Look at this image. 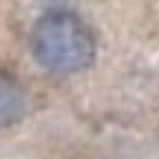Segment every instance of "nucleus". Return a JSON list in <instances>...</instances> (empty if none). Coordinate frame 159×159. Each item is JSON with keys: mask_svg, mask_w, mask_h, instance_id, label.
Returning a JSON list of instances; mask_svg holds the SVG:
<instances>
[{"mask_svg": "<svg viewBox=\"0 0 159 159\" xmlns=\"http://www.w3.org/2000/svg\"><path fill=\"white\" fill-rule=\"evenodd\" d=\"M31 51L51 73L69 75L91 64L95 40L77 16L69 11H49L31 31Z\"/></svg>", "mask_w": 159, "mask_h": 159, "instance_id": "1", "label": "nucleus"}, {"mask_svg": "<svg viewBox=\"0 0 159 159\" xmlns=\"http://www.w3.org/2000/svg\"><path fill=\"white\" fill-rule=\"evenodd\" d=\"M25 113V95L16 77L0 69V128L16 124Z\"/></svg>", "mask_w": 159, "mask_h": 159, "instance_id": "2", "label": "nucleus"}]
</instances>
